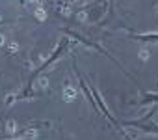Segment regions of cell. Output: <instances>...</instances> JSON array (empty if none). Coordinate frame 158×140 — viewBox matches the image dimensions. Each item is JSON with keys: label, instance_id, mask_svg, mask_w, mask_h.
<instances>
[{"label": "cell", "instance_id": "3", "mask_svg": "<svg viewBox=\"0 0 158 140\" xmlns=\"http://www.w3.org/2000/svg\"><path fill=\"white\" fill-rule=\"evenodd\" d=\"M35 15H37V19H41V21H43V19H45V17H47V15H45V11H43V10H41V8H39V10H37V11H35Z\"/></svg>", "mask_w": 158, "mask_h": 140}, {"label": "cell", "instance_id": "5", "mask_svg": "<svg viewBox=\"0 0 158 140\" xmlns=\"http://www.w3.org/2000/svg\"><path fill=\"white\" fill-rule=\"evenodd\" d=\"M8 129H10V133H13V129H15V123H13V121H10V123H8Z\"/></svg>", "mask_w": 158, "mask_h": 140}, {"label": "cell", "instance_id": "6", "mask_svg": "<svg viewBox=\"0 0 158 140\" xmlns=\"http://www.w3.org/2000/svg\"><path fill=\"white\" fill-rule=\"evenodd\" d=\"M4 43H6V37H4V36H0V45H4Z\"/></svg>", "mask_w": 158, "mask_h": 140}, {"label": "cell", "instance_id": "4", "mask_svg": "<svg viewBox=\"0 0 158 140\" xmlns=\"http://www.w3.org/2000/svg\"><path fill=\"white\" fill-rule=\"evenodd\" d=\"M39 86H41V88H47V86H48V81H47V79H41V81H39Z\"/></svg>", "mask_w": 158, "mask_h": 140}, {"label": "cell", "instance_id": "1", "mask_svg": "<svg viewBox=\"0 0 158 140\" xmlns=\"http://www.w3.org/2000/svg\"><path fill=\"white\" fill-rule=\"evenodd\" d=\"M76 94H78L76 88H73V86H65L61 97H63V101H73V99H76Z\"/></svg>", "mask_w": 158, "mask_h": 140}, {"label": "cell", "instance_id": "2", "mask_svg": "<svg viewBox=\"0 0 158 140\" xmlns=\"http://www.w3.org/2000/svg\"><path fill=\"white\" fill-rule=\"evenodd\" d=\"M139 39H158V34H145V36H138Z\"/></svg>", "mask_w": 158, "mask_h": 140}]
</instances>
